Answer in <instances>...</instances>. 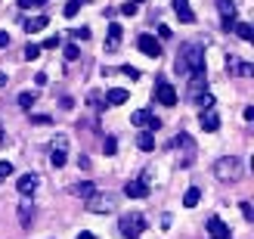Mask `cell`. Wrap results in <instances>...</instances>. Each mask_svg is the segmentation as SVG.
Returning <instances> with one entry per match:
<instances>
[{"label":"cell","mask_w":254,"mask_h":239,"mask_svg":"<svg viewBox=\"0 0 254 239\" xmlns=\"http://www.w3.org/2000/svg\"><path fill=\"white\" fill-rule=\"evenodd\" d=\"M177 72H205V47L195 41L183 44L177 56Z\"/></svg>","instance_id":"6da1fadb"},{"label":"cell","mask_w":254,"mask_h":239,"mask_svg":"<svg viewBox=\"0 0 254 239\" xmlns=\"http://www.w3.org/2000/svg\"><path fill=\"white\" fill-rule=\"evenodd\" d=\"M214 177L223 180V183H236L242 177V161H239V156H220L214 161Z\"/></svg>","instance_id":"7a4b0ae2"},{"label":"cell","mask_w":254,"mask_h":239,"mask_svg":"<svg viewBox=\"0 0 254 239\" xmlns=\"http://www.w3.org/2000/svg\"><path fill=\"white\" fill-rule=\"evenodd\" d=\"M118 230H121V239H139L143 236V230H146V218L143 215H124L121 218V224H118Z\"/></svg>","instance_id":"3957f363"},{"label":"cell","mask_w":254,"mask_h":239,"mask_svg":"<svg viewBox=\"0 0 254 239\" xmlns=\"http://www.w3.org/2000/svg\"><path fill=\"white\" fill-rule=\"evenodd\" d=\"M112 208H115V199L109 193H90L87 196V211H90V215H109Z\"/></svg>","instance_id":"277c9868"},{"label":"cell","mask_w":254,"mask_h":239,"mask_svg":"<svg viewBox=\"0 0 254 239\" xmlns=\"http://www.w3.org/2000/svg\"><path fill=\"white\" fill-rule=\"evenodd\" d=\"M174 146L177 149H180V156H183V165H192V161H195V140H192V137H189V134H177L174 137Z\"/></svg>","instance_id":"5b68a950"},{"label":"cell","mask_w":254,"mask_h":239,"mask_svg":"<svg viewBox=\"0 0 254 239\" xmlns=\"http://www.w3.org/2000/svg\"><path fill=\"white\" fill-rule=\"evenodd\" d=\"M155 99L161 106H177V90H174V84L171 81H158L155 84Z\"/></svg>","instance_id":"8992f818"},{"label":"cell","mask_w":254,"mask_h":239,"mask_svg":"<svg viewBox=\"0 0 254 239\" xmlns=\"http://www.w3.org/2000/svg\"><path fill=\"white\" fill-rule=\"evenodd\" d=\"M136 47L143 50L146 56H152V59H158V56H161V44H158L152 34H139V37H136Z\"/></svg>","instance_id":"52a82bcc"},{"label":"cell","mask_w":254,"mask_h":239,"mask_svg":"<svg viewBox=\"0 0 254 239\" xmlns=\"http://www.w3.org/2000/svg\"><path fill=\"white\" fill-rule=\"evenodd\" d=\"M217 9L223 16V31H233V25H236V3H233V0H217Z\"/></svg>","instance_id":"ba28073f"},{"label":"cell","mask_w":254,"mask_h":239,"mask_svg":"<svg viewBox=\"0 0 254 239\" xmlns=\"http://www.w3.org/2000/svg\"><path fill=\"white\" fill-rule=\"evenodd\" d=\"M198 124H201V128H205L208 134L220 131V115H217V109H201V115H198Z\"/></svg>","instance_id":"9c48e42d"},{"label":"cell","mask_w":254,"mask_h":239,"mask_svg":"<svg viewBox=\"0 0 254 239\" xmlns=\"http://www.w3.org/2000/svg\"><path fill=\"white\" fill-rule=\"evenodd\" d=\"M208 236H211V239H230L233 230L226 227V224H223L217 215H214V218H208Z\"/></svg>","instance_id":"30bf717a"},{"label":"cell","mask_w":254,"mask_h":239,"mask_svg":"<svg viewBox=\"0 0 254 239\" xmlns=\"http://www.w3.org/2000/svg\"><path fill=\"white\" fill-rule=\"evenodd\" d=\"M124 196H127V199H146V196H149V183H146V180H130V183H124Z\"/></svg>","instance_id":"8fae6325"},{"label":"cell","mask_w":254,"mask_h":239,"mask_svg":"<svg viewBox=\"0 0 254 239\" xmlns=\"http://www.w3.org/2000/svg\"><path fill=\"white\" fill-rule=\"evenodd\" d=\"M174 12H177V19H180L183 25L195 22V12H192V6H189V0H174Z\"/></svg>","instance_id":"7c38bea8"},{"label":"cell","mask_w":254,"mask_h":239,"mask_svg":"<svg viewBox=\"0 0 254 239\" xmlns=\"http://www.w3.org/2000/svg\"><path fill=\"white\" fill-rule=\"evenodd\" d=\"M37 183H41V177H37V174H22V177L16 180V190H19L22 196H31V193L37 190Z\"/></svg>","instance_id":"4fadbf2b"},{"label":"cell","mask_w":254,"mask_h":239,"mask_svg":"<svg viewBox=\"0 0 254 239\" xmlns=\"http://www.w3.org/2000/svg\"><path fill=\"white\" fill-rule=\"evenodd\" d=\"M127 99H130V93H127L124 87H112V90H106V106H124Z\"/></svg>","instance_id":"5bb4252c"},{"label":"cell","mask_w":254,"mask_h":239,"mask_svg":"<svg viewBox=\"0 0 254 239\" xmlns=\"http://www.w3.org/2000/svg\"><path fill=\"white\" fill-rule=\"evenodd\" d=\"M121 34H124V28H121L118 22H112V25H109V41H106V50H118Z\"/></svg>","instance_id":"9a60e30c"},{"label":"cell","mask_w":254,"mask_h":239,"mask_svg":"<svg viewBox=\"0 0 254 239\" xmlns=\"http://www.w3.org/2000/svg\"><path fill=\"white\" fill-rule=\"evenodd\" d=\"M136 146L143 149V153H152V149H155V134H152V131H139Z\"/></svg>","instance_id":"2e32d148"},{"label":"cell","mask_w":254,"mask_h":239,"mask_svg":"<svg viewBox=\"0 0 254 239\" xmlns=\"http://www.w3.org/2000/svg\"><path fill=\"white\" fill-rule=\"evenodd\" d=\"M189 87H192V93L208 90V72H192V81H189Z\"/></svg>","instance_id":"e0dca14e"},{"label":"cell","mask_w":254,"mask_h":239,"mask_svg":"<svg viewBox=\"0 0 254 239\" xmlns=\"http://www.w3.org/2000/svg\"><path fill=\"white\" fill-rule=\"evenodd\" d=\"M152 118H155V115H152V109H136L133 115H130V121L136 124V128H149Z\"/></svg>","instance_id":"ac0fdd59"},{"label":"cell","mask_w":254,"mask_h":239,"mask_svg":"<svg viewBox=\"0 0 254 239\" xmlns=\"http://www.w3.org/2000/svg\"><path fill=\"white\" fill-rule=\"evenodd\" d=\"M31 221H34V205L22 202L19 205V224H22V227H31Z\"/></svg>","instance_id":"d6986e66"},{"label":"cell","mask_w":254,"mask_h":239,"mask_svg":"<svg viewBox=\"0 0 254 239\" xmlns=\"http://www.w3.org/2000/svg\"><path fill=\"white\" fill-rule=\"evenodd\" d=\"M233 31H236L239 37H242L245 44H251V41H254V28H251L248 22H236V25H233Z\"/></svg>","instance_id":"ffe728a7"},{"label":"cell","mask_w":254,"mask_h":239,"mask_svg":"<svg viewBox=\"0 0 254 239\" xmlns=\"http://www.w3.org/2000/svg\"><path fill=\"white\" fill-rule=\"evenodd\" d=\"M65 161H68L65 149H62V146H53V156H50V165H53V168H65Z\"/></svg>","instance_id":"44dd1931"},{"label":"cell","mask_w":254,"mask_h":239,"mask_svg":"<svg viewBox=\"0 0 254 239\" xmlns=\"http://www.w3.org/2000/svg\"><path fill=\"white\" fill-rule=\"evenodd\" d=\"M71 193H74V196H81V199H87L90 193H96V186H93L90 180H81V183H74V186H71Z\"/></svg>","instance_id":"7402d4cb"},{"label":"cell","mask_w":254,"mask_h":239,"mask_svg":"<svg viewBox=\"0 0 254 239\" xmlns=\"http://www.w3.org/2000/svg\"><path fill=\"white\" fill-rule=\"evenodd\" d=\"M47 25H50V19H47V16H34V19L25 22V31H44Z\"/></svg>","instance_id":"603a6c76"},{"label":"cell","mask_w":254,"mask_h":239,"mask_svg":"<svg viewBox=\"0 0 254 239\" xmlns=\"http://www.w3.org/2000/svg\"><path fill=\"white\" fill-rule=\"evenodd\" d=\"M198 199H201V190H198V186H189L186 196H183V205H186V208H195Z\"/></svg>","instance_id":"cb8c5ba5"},{"label":"cell","mask_w":254,"mask_h":239,"mask_svg":"<svg viewBox=\"0 0 254 239\" xmlns=\"http://www.w3.org/2000/svg\"><path fill=\"white\" fill-rule=\"evenodd\" d=\"M87 103H90L93 109H106V93H99V90H90V96H87Z\"/></svg>","instance_id":"d4e9b609"},{"label":"cell","mask_w":254,"mask_h":239,"mask_svg":"<svg viewBox=\"0 0 254 239\" xmlns=\"http://www.w3.org/2000/svg\"><path fill=\"white\" fill-rule=\"evenodd\" d=\"M195 106H201V109H214V96L205 90V93H195Z\"/></svg>","instance_id":"484cf974"},{"label":"cell","mask_w":254,"mask_h":239,"mask_svg":"<svg viewBox=\"0 0 254 239\" xmlns=\"http://www.w3.org/2000/svg\"><path fill=\"white\" fill-rule=\"evenodd\" d=\"M68 34H71V41H90V28H87V25H81V28H71Z\"/></svg>","instance_id":"4316f807"},{"label":"cell","mask_w":254,"mask_h":239,"mask_svg":"<svg viewBox=\"0 0 254 239\" xmlns=\"http://www.w3.org/2000/svg\"><path fill=\"white\" fill-rule=\"evenodd\" d=\"M87 3V0H68V3H65V9H62V12H65V16L71 19V16H78V9Z\"/></svg>","instance_id":"83f0119b"},{"label":"cell","mask_w":254,"mask_h":239,"mask_svg":"<svg viewBox=\"0 0 254 239\" xmlns=\"http://www.w3.org/2000/svg\"><path fill=\"white\" fill-rule=\"evenodd\" d=\"M34 99H37V96H34L31 90H22V93H19V106H22V109H31Z\"/></svg>","instance_id":"f1b7e54d"},{"label":"cell","mask_w":254,"mask_h":239,"mask_svg":"<svg viewBox=\"0 0 254 239\" xmlns=\"http://www.w3.org/2000/svg\"><path fill=\"white\" fill-rule=\"evenodd\" d=\"M22 56H25V59L31 62V59H37V56H41V47H37V44H28V47L22 50Z\"/></svg>","instance_id":"f546056e"},{"label":"cell","mask_w":254,"mask_h":239,"mask_svg":"<svg viewBox=\"0 0 254 239\" xmlns=\"http://www.w3.org/2000/svg\"><path fill=\"white\" fill-rule=\"evenodd\" d=\"M62 53H65V59H68V62H74V59L81 56V50H78V44H65V50H62Z\"/></svg>","instance_id":"4dcf8cb0"},{"label":"cell","mask_w":254,"mask_h":239,"mask_svg":"<svg viewBox=\"0 0 254 239\" xmlns=\"http://www.w3.org/2000/svg\"><path fill=\"white\" fill-rule=\"evenodd\" d=\"M103 149H106V156H115V153H118V140H115V137H106Z\"/></svg>","instance_id":"1f68e13d"},{"label":"cell","mask_w":254,"mask_h":239,"mask_svg":"<svg viewBox=\"0 0 254 239\" xmlns=\"http://www.w3.org/2000/svg\"><path fill=\"white\" fill-rule=\"evenodd\" d=\"M239 211H242V218L251 224L254 221V208H251V202H239Z\"/></svg>","instance_id":"d6a6232c"},{"label":"cell","mask_w":254,"mask_h":239,"mask_svg":"<svg viewBox=\"0 0 254 239\" xmlns=\"http://www.w3.org/2000/svg\"><path fill=\"white\" fill-rule=\"evenodd\" d=\"M236 75H242V78H251V75H254V66H251V62H242V66H236Z\"/></svg>","instance_id":"836d02e7"},{"label":"cell","mask_w":254,"mask_h":239,"mask_svg":"<svg viewBox=\"0 0 254 239\" xmlns=\"http://www.w3.org/2000/svg\"><path fill=\"white\" fill-rule=\"evenodd\" d=\"M16 3H19V9H34V6L47 3V0H16Z\"/></svg>","instance_id":"e575fe53"},{"label":"cell","mask_w":254,"mask_h":239,"mask_svg":"<svg viewBox=\"0 0 254 239\" xmlns=\"http://www.w3.org/2000/svg\"><path fill=\"white\" fill-rule=\"evenodd\" d=\"M136 9H139V6L130 0V3H124V6H121V16H136Z\"/></svg>","instance_id":"d590c367"},{"label":"cell","mask_w":254,"mask_h":239,"mask_svg":"<svg viewBox=\"0 0 254 239\" xmlns=\"http://www.w3.org/2000/svg\"><path fill=\"white\" fill-rule=\"evenodd\" d=\"M9 174H12V161H0V177H9Z\"/></svg>","instance_id":"8d00e7d4"},{"label":"cell","mask_w":254,"mask_h":239,"mask_svg":"<svg viewBox=\"0 0 254 239\" xmlns=\"http://www.w3.org/2000/svg\"><path fill=\"white\" fill-rule=\"evenodd\" d=\"M59 47V37H47V41L41 44V50H56Z\"/></svg>","instance_id":"74e56055"},{"label":"cell","mask_w":254,"mask_h":239,"mask_svg":"<svg viewBox=\"0 0 254 239\" xmlns=\"http://www.w3.org/2000/svg\"><path fill=\"white\" fill-rule=\"evenodd\" d=\"M121 72L127 75V78H133V81L139 78V69H133V66H121Z\"/></svg>","instance_id":"f35d334b"},{"label":"cell","mask_w":254,"mask_h":239,"mask_svg":"<svg viewBox=\"0 0 254 239\" xmlns=\"http://www.w3.org/2000/svg\"><path fill=\"white\" fill-rule=\"evenodd\" d=\"M34 84H37V87H47L50 81H47V75H44V72H37V75H34Z\"/></svg>","instance_id":"ab89813d"},{"label":"cell","mask_w":254,"mask_h":239,"mask_svg":"<svg viewBox=\"0 0 254 239\" xmlns=\"http://www.w3.org/2000/svg\"><path fill=\"white\" fill-rule=\"evenodd\" d=\"M171 34H174V31L168 28V25H161V28H158V37H161V41H168V37H171Z\"/></svg>","instance_id":"60d3db41"},{"label":"cell","mask_w":254,"mask_h":239,"mask_svg":"<svg viewBox=\"0 0 254 239\" xmlns=\"http://www.w3.org/2000/svg\"><path fill=\"white\" fill-rule=\"evenodd\" d=\"M34 124H50V115H31Z\"/></svg>","instance_id":"b9f144b4"},{"label":"cell","mask_w":254,"mask_h":239,"mask_svg":"<svg viewBox=\"0 0 254 239\" xmlns=\"http://www.w3.org/2000/svg\"><path fill=\"white\" fill-rule=\"evenodd\" d=\"M78 168L87 171V168H90V159H87V156H78Z\"/></svg>","instance_id":"7bdbcfd3"},{"label":"cell","mask_w":254,"mask_h":239,"mask_svg":"<svg viewBox=\"0 0 254 239\" xmlns=\"http://www.w3.org/2000/svg\"><path fill=\"white\" fill-rule=\"evenodd\" d=\"M242 118H245V121H251V118H254V106H245V112H242Z\"/></svg>","instance_id":"ee69618b"},{"label":"cell","mask_w":254,"mask_h":239,"mask_svg":"<svg viewBox=\"0 0 254 239\" xmlns=\"http://www.w3.org/2000/svg\"><path fill=\"white\" fill-rule=\"evenodd\" d=\"M0 47H9V34L6 31H0Z\"/></svg>","instance_id":"f6af8a7d"},{"label":"cell","mask_w":254,"mask_h":239,"mask_svg":"<svg viewBox=\"0 0 254 239\" xmlns=\"http://www.w3.org/2000/svg\"><path fill=\"white\" fill-rule=\"evenodd\" d=\"M74 239H96V236H93V233H78Z\"/></svg>","instance_id":"bcb514c9"},{"label":"cell","mask_w":254,"mask_h":239,"mask_svg":"<svg viewBox=\"0 0 254 239\" xmlns=\"http://www.w3.org/2000/svg\"><path fill=\"white\" fill-rule=\"evenodd\" d=\"M3 140H6V131H3V124H0V146H3Z\"/></svg>","instance_id":"7dc6e473"},{"label":"cell","mask_w":254,"mask_h":239,"mask_svg":"<svg viewBox=\"0 0 254 239\" xmlns=\"http://www.w3.org/2000/svg\"><path fill=\"white\" fill-rule=\"evenodd\" d=\"M0 87H6V75L3 72H0Z\"/></svg>","instance_id":"c3c4849f"},{"label":"cell","mask_w":254,"mask_h":239,"mask_svg":"<svg viewBox=\"0 0 254 239\" xmlns=\"http://www.w3.org/2000/svg\"><path fill=\"white\" fill-rule=\"evenodd\" d=\"M133 3H143V0H133Z\"/></svg>","instance_id":"681fc988"}]
</instances>
